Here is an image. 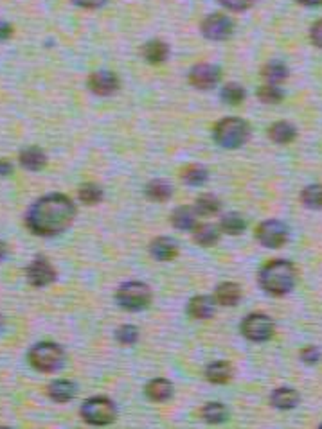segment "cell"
<instances>
[{"label":"cell","instance_id":"cell-1","mask_svg":"<svg viewBox=\"0 0 322 429\" xmlns=\"http://www.w3.org/2000/svg\"><path fill=\"white\" fill-rule=\"evenodd\" d=\"M76 217V205L65 194H47L27 210L26 224L35 236L53 237L65 232Z\"/></svg>","mask_w":322,"mask_h":429},{"label":"cell","instance_id":"cell-2","mask_svg":"<svg viewBox=\"0 0 322 429\" xmlns=\"http://www.w3.org/2000/svg\"><path fill=\"white\" fill-rule=\"evenodd\" d=\"M257 284L270 296L288 295L297 284V268L286 259H274L259 270Z\"/></svg>","mask_w":322,"mask_h":429},{"label":"cell","instance_id":"cell-3","mask_svg":"<svg viewBox=\"0 0 322 429\" xmlns=\"http://www.w3.org/2000/svg\"><path fill=\"white\" fill-rule=\"evenodd\" d=\"M250 134L252 129L247 121L240 117H225L215 126L213 139L223 149H238L249 142Z\"/></svg>","mask_w":322,"mask_h":429},{"label":"cell","instance_id":"cell-4","mask_svg":"<svg viewBox=\"0 0 322 429\" xmlns=\"http://www.w3.org/2000/svg\"><path fill=\"white\" fill-rule=\"evenodd\" d=\"M29 363L33 369H36L38 372H56L63 366L65 361V354H63L62 347L53 342H40L29 350Z\"/></svg>","mask_w":322,"mask_h":429},{"label":"cell","instance_id":"cell-5","mask_svg":"<svg viewBox=\"0 0 322 429\" xmlns=\"http://www.w3.org/2000/svg\"><path fill=\"white\" fill-rule=\"evenodd\" d=\"M240 331L249 342L265 343L276 335V323L265 313H250L240 323Z\"/></svg>","mask_w":322,"mask_h":429},{"label":"cell","instance_id":"cell-6","mask_svg":"<svg viewBox=\"0 0 322 429\" xmlns=\"http://www.w3.org/2000/svg\"><path fill=\"white\" fill-rule=\"evenodd\" d=\"M115 302L124 311H142L151 302L150 286L142 282H124L115 293Z\"/></svg>","mask_w":322,"mask_h":429},{"label":"cell","instance_id":"cell-7","mask_svg":"<svg viewBox=\"0 0 322 429\" xmlns=\"http://www.w3.org/2000/svg\"><path fill=\"white\" fill-rule=\"evenodd\" d=\"M115 404L108 397H92L81 406V417L92 425H107L115 420Z\"/></svg>","mask_w":322,"mask_h":429},{"label":"cell","instance_id":"cell-8","mask_svg":"<svg viewBox=\"0 0 322 429\" xmlns=\"http://www.w3.org/2000/svg\"><path fill=\"white\" fill-rule=\"evenodd\" d=\"M288 232H290V230H288V227L283 221L267 219L256 228V239L259 241L261 246L277 250V248L286 244Z\"/></svg>","mask_w":322,"mask_h":429},{"label":"cell","instance_id":"cell-9","mask_svg":"<svg viewBox=\"0 0 322 429\" xmlns=\"http://www.w3.org/2000/svg\"><path fill=\"white\" fill-rule=\"evenodd\" d=\"M200 31H202L203 38L211 40V42H225L234 33V20L223 13H213L203 18Z\"/></svg>","mask_w":322,"mask_h":429},{"label":"cell","instance_id":"cell-10","mask_svg":"<svg viewBox=\"0 0 322 429\" xmlns=\"http://www.w3.org/2000/svg\"><path fill=\"white\" fill-rule=\"evenodd\" d=\"M222 80V70L220 67L211 63L195 65L189 72V83L198 90H211Z\"/></svg>","mask_w":322,"mask_h":429},{"label":"cell","instance_id":"cell-11","mask_svg":"<svg viewBox=\"0 0 322 429\" xmlns=\"http://www.w3.org/2000/svg\"><path fill=\"white\" fill-rule=\"evenodd\" d=\"M27 281L35 288H45L56 281V270L45 257H36L26 270Z\"/></svg>","mask_w":322,"mask_h":429},{"label":"cell","instance_id":"cell-12","mask_svg":"<svg viewBox=\"0 0 322 429\" xmlns=\"http://www.w3.org/2000/svg\"><path fill=\"white\" fill-rule=\"evenodd\" d=\"M89 88L96 95L108 97V95L119 90V77L115 76L114 72H110V70H97V72L90 74Z\"/></svg>","mask_w":322,"mask_h":429},{"label":"cell","instance_id":"cell-13","mask_svg":"<svg viewBox=\"0 0 322 429\" xmlns=\"http://www.w3.org/2000/svg\"><path fill=\"white\" fill-rule=\"evenodd\" d=\"M299 391L290 386H279L276 388V390H272V393H270V404H272L276 410L281 411L294 410V408L299 404Z\"/></svg>","mask_w":322,"mask_h":429},{"label":"cell","instance_id":"cell-14","mask_svg":"<svg viewBox=\"0 0 322 429\" xmlns=\"http://www.w3.org/2000/svg\"><path fill=\"white\" fill-rule=\"evenodd\" d=\"M216 311V300L211 296L200 295L193 296L188 304V315L195 320H209L213 318Z\"/></svg>","mask_w":322,"mask_h":429},{"label":"cell","instance_id":"cell-15","mask_svg":"<svg viewBox=\"0 0 322 429\" xmlns=\"http://www.w3.org/2000/svg\"><path fill=\"white\" fill-rule=\"evenodd\" d=\"M18 162L26 171L38 173L45 168L47 163V155L36 146H29V148L22 149L18 156Z\"/></svg>","mask_w":322,"mask_h":429},{"label":"cell","instance_id":"cell-16","mask_svg":"<svg viewBox=\"0 0 322 429\" xmlns=\"http://www.w3.org/2000/svg\"><path fill=\"white\" fill-rule=\"evenodd\" d=\"M269 139L279 146L291 144L297 139V128L288 121H277L269 126Z\"/></svg>","mask_w":322,"mask_h":429},{"label":"cell","instance_id":"cell-17","mask_svg":"<svg viewBox=\"0 0 322 429\" xmlns=\"http://www.w3.org/2000/svg\"><path fill=\"white\" fill-rule=\"evenodd\" d=\"M150 254L157 261H173L178 255V244L177 241L169 239V237H159L150 244Z\"/></svg>","mask_w":322,"mask_h":429},{"label":"cell","instance_id":"cell-18","mask_svg":"<svg viewBox=\"0 0 322 429\" xmlns=\"http://www.w3.org/2000/svg\"><path fill=\"white\" fill-rule=\"evenodd\" d=\"M215 300L223 308L236 305L242 300V288L236 282H222L215 291Z\"/></svg>","mask_w":322,"mask_h":429},{"label":"cell","instance_id":"cell-19","mask_svg":"<svg viewBox=\"0 0 322 429\" xmlns=\"http://www.w3.org/2000/svg\"><path fill=\"white\" fill-rule=\"evenodd\" d=\"M47 393H49V397L54 403L65 404L76 397V384L65 379L53 381V383L49 384V388H47Z\"/></svg>","mask_w":322,"mask_h":429},{"label":"cell","instance_id":"cell-20","mask_svg":"<svg viewBox=\"0 0 322 429\" xmlns=\"http://www.w3.org/2000/svg\"><path fill=\"white\" fill-rule=\"evenodd\" d=\"M234 376V369L229 361H213L205 369V377L213 384H227Z\"/></svg>","mask_w":322,"mask_h":429},{"label":"cell","instance_id":"cell-21","mask_svg":"<svg viewBox=\"0 0 322 429\" xmlns=\"http://www.w3.org/2000/svg\"><path fill=\"white\" fill-rule=\"evenodd\" d=\"M142 56L151 65L164 63L169 56L168 43L162 42V40H150L142 45Z\"/></svg>","mask_w":322,"mask_h":429},{"label":"cell","instance_id":"cell-22","mask_svg":"<svg viewBox=\"0 0 322 429\" xmlns=\"http://www.w3.org/2000/svg\"><path fill=\"white\" fill-rule=\"evenodd\" d=\"M220 232H222L220 227H216V224L213 223L196 224V227L193 228V239H195V243L200 244V246H213V244L218 243Z\"/></svg>","mask_w":322,"mask_h":429},{"label":"cell","instance_id":"cell-23","mask_svg":"<svg viewBox=\"0 0 322 429\" xmlns=\"http://www.w3.org/2000/svg\"><path fill=\"white\" fill-rule=\"evenodd\" d=\"M146 395H148L151 401H155V403H166V401L171 399L173 384L169 383L168 379L159 377V379H154L148 383V386H146Z\"/></svg>","mask_w":322,"mask_h":429},{"label":"cell","instance_id":"cell-24","mask_svg":"<svg viewBox=\"0 0 322 429\" xmlns=\"http://www.w3.org/2000/svg\"><path fill=\"white\" fill-rule=\"evenodd\" d=\"M261 76H263V80L269 85H281L288 80V67L283 61L274 60L263 67Z\"/></svg>","mask_w":322,"mask_h":429},{"label":"cell","instance_id":"cell-25","mask_svg":"<svg viewBox=\"0 0 322 429\" xmlns=\"http://www.w3.org/2000/svg\"><path fill=\"white\" fill-rule=\"evenodd\" d=\"M196 210L193 207H178L175 212L171 214V224L178 230H193L196 227Z\"/></svg>","mask_w":322,"mask_h":429},{"label":"cell","instance_id":"cell-26","mask_svg":"<svg viewBox=\"0 0 322 429\" xmlns=\"http://www.w3.org/2000/svg\"><path fill=\"white\" fill-rule=\"evenodd\" d=\"M218 227L222 232L229 234V236H240V234L245 232L247 221L242 214L230 212V214H225V216L222 217V221H220Z\"/></svg>","mask_w":322,"mask_h":429},{"label":"cell","instance_id":"cell-27","mask_svg":"<svg viewBox=\"0 0 322 429\" xmlns=\"http://www.w3.org/2000/svg\"><path fill=\"white\" fill-rule=\"evenodd\" d=\"M301 203L310 210H322V183H310L301 190Z\"/></svg>","mask_w":322,"mask_h":429},{"label":"cell","instance_id":"cell-28","mask_svg":"<svg viewBox=\"0 0 322 429\" xmlns=\"http://www.w3.org/2000/svg\"><path fill=\"white\" fill-rule=\"evenodd\" d=\"M146 196L154 202H168L173 196V187L166 180H151L146 185Z\"/></svg>","mask_w":322,"mask_h":429},{"label":"cell","instance_id":"cell-29","mask_svg":"<svg viewBox=\"0 0 322 429\" xmlns=\"http://www.w3.org/2000/svg\"><path fill=\"white\" fill-rule=\"evenodd\" d=\"M220 209H222V203L213 194H202L195 203V210L198 216H215L220 212Z\"/></svg>","mask_w":322,"mask_h":429},{"label":"cell","instance_id":"cell-30","mask_svg":"<svg viewBox=\"0 0 322 429\" xmlns=\"http://www.w3.org/2000/svg\"><path fill=\"white\" fill-rule=\"evenodd\" d=\"M182 180L184 183L193 187H200L209 180L208 169L202 168V165H188V168L182 171Z\"/></svg>","mask_w":322,"mask_h":429},{"label":"cell","instance_id":"cell-31","mask_svg":"<svg viewBox=\"0 0 322 429\" xmlns=\"http://www.w3.org/2000/svg\"><path fill=\"white\" fill-rule=\"evenodd\" d=\"M257 99L265 104H279L284 99V92L281 90L279 85H263L257 88Z\"/></svg>","mask_w":322,"mask_h":429},{"label":"cell","instance_id":"cell-32","mask_svg":"<svg viewBox=\"0 0 322 429\" xmlns=\"http://www.w3.org/2000/svg\"><path fill=\"white\" fill-rule=\"evenodd\" d=\"M220 97H222L223 103L234 104V107H236V104L243 103V99L247 97V92L240 83H229L222 88Z\"/></svg>","mask_w":322,"mask_h":429},{"label":"cell","instance_id":"cell-33","mask_svg":"<svg viewBox=\"0 0 322 429\" xmlns=\"http://www.w3.org/2000/svg\"><path fill=\"white\" fill-rule=\"evenodd\" d=\"M202 417L209 424H220L227 418V408L222 403H209L202 408Z\"/></svg>","mask_w":322,"mask_h":429},{"label":"cell","instance_id":"cell-34","mask_svg":"<svg viewBox=\"0 0 322 429\" xmlns=\"http://www.w3.org/2000/svg\"><path fill=\"white\" fill-rule=\"evenodd\" d=\"M80 200L85 205H97L103 200V189L96 183H85L80 187Z\"/></svg>","mask_w":322,"mask_h":429},{"label":"cell","instance_id":"cell-35","mask_svg":"<svg viewBox=\"0 0 322 429\" xmlns=\"http://www.w3.org/2000/svg\"><path fill=\"white\" fill-rule=\"evenodd\" d=\"M115 338L121 345H134L139 340V329L135 325H123L117 329L115 332Z\"/></svg>","mask_w":322,"mask_h":429},{"label":"cell","instance_id":"cell-36","mask_svg":"<svg viewBox=\"0 0 322 429\" xmlns=\"http://www.w3.org/2000/svg\"><path fill=\"white\" fill-rule=\"evenodd\" d=\"M222 8L229 9L230 13H243L256 4V0H218Z\"/></svg>","mask_w":322,"mask_h":429},{"label":"cell","instance_id":"cell-37","mask_svg":"<svg viewBox=\"0 0 322 429\" xmlns=\"http://www.w3.org/2000/svg\"><path fill=\"white\" fill-rule=\"evenodd\" d=\"M318 359H321V352H318L317 347L308 345L301 350V361L306 365H317Z\"/></svg>","mask_w":322,"mask_h":429},{"label":"cell","instance_id":"cell-38","mask_svg":"<svg viewBox=\"0 0 322 429\" xmlns=\"http://www.w3.org/2000/svg\"><path fill=\"white\" fill-rule=\"evenodd\" d=\"M310 40L317 49H322V18L311 23L310 27Z\"/></svg>","mask_w":322,"mask_h":429},{"label":"cell","instance_id":"cell-39","mask_svg":"<svg viewBox=\"0 0 322 429\" xmlns=\"http://www.w3.org/2000/svg\"><path fill=\"white\" fill-rule=\"evenodd\" d=\"M70 2L83 9H100L107 4L108 0H70Z\"/></svg>","mask_w":322,"mask_h":429},{"label":"cell","instance_id":"cell-40","mask_svg":"<svg viewBox=\"0 0 322 429\" xmlns=\"http://www.w3.org/2000/svg\"><path fill=\"white\" fill-rule=\"evenodd\" d=\"M13 26L8 22H0V42H4V40H9L13 36Z\"/></svg>","mask_w":322,"mask_h":429},{"label":"cell","instance_id":"cell-41","mask_svg":"<svg viewBox=\"0 0 322 429\" xmlns=\"http://www.w3.org/2000/svg\"><path fill=\"white\" fill-rule=\"evenodd\" d=\"M13 171V163L9 160H0V176H9Z\"/></svg>","mask_w":322,"mask_h":429},{"label":"cell","instance_id":"cell-42","mask_svg":"<svg viewBox=\"0 0 322 429\" xmlns=\"http://www.w3.org/2000/svg\"><path fill=\"white\" fill-rule=\"evenodd\" d=\"M301 6H306V8H321L322 0H296Z\"/></svg>","mask_w":322,"mask_h":429},{"label":"cell","instance_id":"cell-43","mask_svg":"<svg viewBox=\"0 0 322 429\" xmlns=\"http://www.w3.org/2000/svg\"><path fill=\"white\" fill-rule=\"evenodd\" d=\"M8 257V244L4 241H0V261H4Z\"/></svg>","mask_w":322,"mask_h":429},{"label":"cell","instance_id":"cell-44","mask_svg":"<svg viewBox=\"0 0 322 429\" xmlns=\"http://www.w3.org/2000/svg\"><path fill=\"white\" fill-rule=\"evenodd\" d=\"M0 327H2V316H0Z\"/></svg>","mask_w":322,"mask_h":429}]
</instances>
